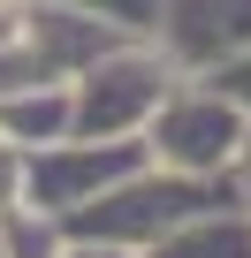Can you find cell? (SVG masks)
<instances>
[{
    "mask_svg": "<svg viewBox=\"0 0 251 258\" xmlns=\"http://www.w3.org/2000/svg\"><path fill=\"white\" fill-rule=\"evenodd\" d=\"M228 198V182H198V175H168V167H130L114 190H99L84 213H69L61 228L76 235V243H122V250H153L168 228H183L190 213H206V205H221Z\"/></svg>",
    "mask_w": 251,
    "mask_h": 258,
    "instance_id": "6da1fadb",
    "label": "cell"
},
{
    "mask_svg": "<svg viewBox=\"0 0 251 258\" xmlns=\"http://www.w3.org/2000/svg\"><path fill=\"white\" fill-rule=\"evenodd\" d=\"M243 129H251V114H243L221 84L183 76V84L160 99V114L145 121V160L168 167V175L228 182V167H236V152H243Z\"/></svg>",
    "mask_w": 251,
    "mask_h": 258,
    "instance_id": "7a4b0ae2",
    "label": "cell"
},
{
    "mask_svg": "<svg viewBox=\"0 0 251 258\" xmlns=\"http://www.w3.org/2000/svg\"><path fill=\"white\" fill-rule=\"evenodd\" d=\"M183 84V69L153 46V38H122L99 61H84L69 76L76 91V137H145V121L160 114V99Z\"/></svg>",
    "mask_w": 251,
    "mask_h": 258,
    "instance_id": "3957f363",
    "label": "cell"
},
{
    "mask_svg": "<svg viewBox=\"0 0 251 258\" xmlns=\"http://www.w3.org/2000/svg\"><path fill=\"white\" fill-rule=\"evenodd\" d=\"M130 167H145V137H61V145H38V152H23V205L69 220L99 190H114Z\"/></svg>",
    "mask_w": 251,
    "mask_h": 258,
    "instance_id": "277c9868",
    "label": "cell"
},
{
    "mask_svg": "<svg viewBox=\"0 0 251 258\" xmlns=\"http://www.w3.org/2000/svg\"><path fill=\"white\" fill-rule=\"evenodd\" d=\"M153 46L183 76H213L221 61H236L251 46V0H160Z\"/></svg>",
    "mask_w": 251,
    "mask_h": 258,
    "instance_id": "5b68a950",
    "label": "cell"
},
{
    "mask_svg": "<svg viewBox=\"0 0 251 258\" xmlns=\"http://www.w3.org/2000/svg\"><path fill=\"white\" fill-rule=\"evenodd\" d=\"M0 137H8L16 152H38V145H61V137H76V91H69V84L0 91Z\"/></svg>",
    "mask_w": 251,
    "mask_h": 258,
    "instance_id": "8992f818",
    "label": "cell"
},
{
    "mask_svg": "<svg viewBox=\"0 0 251 258\" xmlns=\"http://www.w3.org/2000/svg\"><path fill=\"white\" fill-rule=\"evenodd\" d=\"M145 258H251V205L221 198V205L190 213L183 228H168Z\"/></svg>",
    "mask_w": 251,
    "mask_h": 258,
    "instance_id": "52a82bcc",
    "label": "cell"
},
{
    "mask_svg": "<svg viewBox=\"0 0 251 258\" xmlns=\"http://www.w3.org/2000/svg\"><path fill=\"white\" fill-rule=\"evenodd\" d=\"M61 8L107 23L114 38H153V23H160V0H61Z\"/></svg>",
    "mask_w": 251,
    "mask_h": 258,
    "instance_id": "ba28073f",
    "label": "cell"
},
{
    "mask_svg": "<svg viewBox=\"0 0 251 258\" xmlns=\"http://www.w3.org/2000/svg\"><path fill=\"white\" fill-rule=\"evenodd\" d=\"M206 84H221V91H228V99H236V106H243V114H251V46H243V53H236V61H221V69H213V76H206Z\"/></svg>",
    "mask_w": 251,
    "mask_h": 258,
    "instance_id": "9c48e42d",
    "label": "cell"
},
{
    "mask_svg": "<svg viewBox=\"0 0 251 258\" xmlns=\"http://www.w3.org/2000/svg\"><path fill=\"white\" fill-rule=\"evenodd\" d=\"M16 198H23V152L0 137V205H16Z\"/></svg>",
    "mask_w": 251,
    "mask_h": 258,
    "instance_id": "30bf717a",
    "label": "cell"
},
{
    "mask_svg": "<svg viewBox=\"0 0 251 258\" xmlns=\"http://www.w3.org/2000/svg\"><path fill=\"white\" fill-rule=\"evenodd\" d=\"M228 198L251 205V129H243V152H236V167H228Z\"/></svg>",
    "mask_w": 251,
    "mask_h": 258,
    "instance_id": "8fae6325",
    "label": "cell"
},
{
    "mask_svg": "<svg viewBox=\"0 0 251 258\" xmlns=\"http://www.w3.org/2000/svg\"><path fill=\"white\" fill-rule=\"evenodd\" d=\"M61 258H145V250H122V243H76V235H69Z\"/></svg>",
    "mask_w": 251,
    "mask_h": 258,
    "instance_id": "7c38bea8",
    "label": "cell"
},
{
    "mask_svg": "<svg viewBox=\"0 0 251 258\" xmlns=\"http://www.w3.org/2000/svg\"><path fill=\"white\" fill-rule=\"evenodd\" d=\"M16 16H23V0H0V38L16 31Z\"/></svg>",
    "mask_w": 251,
    "mask_h": 258,
    "instance_id": "4fadbf2b",
    "label": "cell"
},
{
    "mask_svg": "<svg viewBox=\"0 0 251 258\" xmlns=\"http://www.w3.org/2000/svg\"><path fill=\"white\" fill-rule=\"evenodd\" d=\"M0 258H16V250H8V228H0Z\"/></svg>",
    "mask_w": 251,
    "mask_h": 258,
    "instance_id": "5bb4252c",
    "label": "cell"
}]
</instances>
